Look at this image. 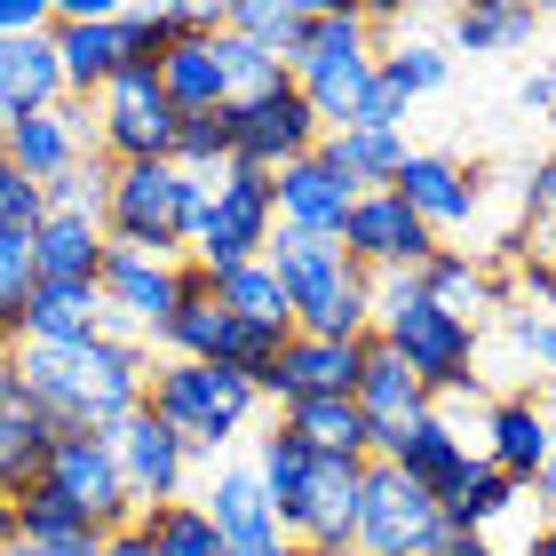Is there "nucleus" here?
Instances as JSON below:
<instances>
[{"mask_svg":"<svg viewBox=\"0 0 556 556\" xmlns=\"http://www.w3.org/2000/svg\"><path fill=\"white\" fill-rule=\"evenodd\" d=\"M0 556H104V541H0Z\"/></svg>","mask_w":556,"mask_h":556,"instance_id":"obj_48","label":"nucleus"},{"mask_svg":"<svg viewBox=\"0 0 556 556\" xmlns=\"http://www.w3.org/2000/svg\"><path fill=\"white\" fill-rule=\"evenodd\" d=\"M350 397H358V414H366V429H374V445L397 438L406 421H421L429 406H438V397L414 382L406 358H397L382 334H366V350H358V390H350Z\"/></svg>","mask_w":556,"mask_h":556,"instance_id":"obj_22","label":"nucleus"},{"mask_svg":"<svg viewBox=\"0 0 556 556\" xmlns=\"http://www.w3.org/2000/svg\"><path fill=\"white\" fill-rule=\"evenodd\" d=\"M48 40H56V64H64V96H72V104H96V96L128 72L119 9L112 16H56V24H48Z\"/></svg>","mask_w":556,"mask_h":556,"instance_id":"obj_21","label":"nucleus"},{"mask_svg":"<svg viewBox=\"0 0 556 556\" xmlns=\"http://www.w3.org/2000/svg\"><path fill=\"white\" fill-rule=\"evenodd\" d=\"M16 342H24V334H16L9 318H0V382H9V366H16Z\"/></svg>","mask_w":556,"mask_h":556,"instance_id":"obj_53","label":"nucleus"},{"mask_svg":"<svg viewBox=\"0 0 556 556\" xmlns=\"http://www.w3.org/2000/svg\"><path fill=\"white\" fill-rule=\"evenodd\" d=\"M16 334L24 342H48V350H80V342L104 334V294L72 287V278H40L33 302H24V318H16Z\"/></svg>","mask_w":556,"mask_h":556,"instance_id":"obj_25","label":"nucleus"},{"mask_svg":"<svg viewBox=\"0 0 556 556\" xmlns=\"http://www.w3.org/2000/svg\"><path fill=\"white\" fill-rule=\"evenodd\" d=\"M175 167H191V175H223L231 167V104L175 119Z\"/></svg>","mask_w":556,"mask_h":556,"instance_id":"obj_39","label":"nucleus"},{"mask_svg":"<svg viewBox=\"0 0 556 556\" xmlns=\"http://www.w3.org/2000/svg\"><path fill=\"white\" fill-rule=\"evenodd\" d=\"M0 541H16V493L0 485Z\"/></svg>","mask_w":556,"mask_h":556,"instance_id":"obj_54","label":"nucleus"},{"mask_svg":"<svg viewBox=\"0 0 556 556\" xmlns=\"http://www.w3.org/2000/svg\"><path fill=\"white\" fill-rule=\"evenodd\" d=\"M263 263L278 270V287H287L294 334H326V342H366L374 334V278L342 255V239L278 231Z\"/></svg>","mask_w":556,"mask_h":556,"instance_id":"obj_3","label":"nucleus"},{"mask_svg":"<svg viewBox=\"0 0 556 556\" xmlns=\"http://www.w3.org/2000/svg\"><path fill=\"white\" fill-rule=\"evenodd\" d=\"M48 493H64L72 509H80L96 533H119V525H136V501H128V477H119V453L112 438H96V429H64L56 453H48Z\"/></svg>","mask_w":556,"mask_h":556,"instance_id":"obj_13","label":"nucleus"},{"mask_svg":"<svg viewBox=\"0 0 556 556\" xmlns=\"http://www.w3.org/2000/svg\"><path fill=\"white\" fill-rule=\"evenodd\" d=\"M0 151H9V167H24L48 191L56 175L96 160V119H88V104H72V96H64V104H48V112L9 119V128H0Z\"/></svg>","mask_w":556,"mask_h":556,"instance_id":"obj_15","label":"nucleus"},{"mask_svg":"<svg viewBox=\"0 0 556 556\" xmlns=\"http://www.w3.org/2000/svg\"><path fill=\"white\" fill-rule=\"evenodd\" d=\"M541 406H548V414H556V390H548V397H541Z\"/></svg>","mask_w":556,"mask_h":556,"instance_id":"obj_56","label":"nucleus"},{"mask_svg":"<svg viewBox=\"0 0 556 556\" xmlns=\"http://www.w3.org/2000/svg\"><path fill=\"white\" fill-rule=\"evenodd\" d=\"M326 143L318 112L302 104L294 72L278 80L270 96H255V104H231V167H255V175H278L294 160H311V151Z\"/></svg>","mask_w":556,"mask_h":556,"instance_id":"obj_11","label":"nucleus"},{"mask_svg":"<svg viewBox=\"0 0 556 556\" xmlns=\"http://www.w3.org/2000/svg\"><path fill=\"white\" fill-rule=\"evenodd\" d=\"M358 350H366V342L294 334L287 350H278V366H270L263 397H270L278 414H287V406H302V397H350V390H358Z\"/></svg>","mask_w":556,"mask_h":556,"instance_id":"obj_18","label":"nucleus"},{"mask_svg":"<svg viewBox=\"0 0 556 556\" xmlns=\"http://www.w3.org/2000/svg\"><path fill=\"white\" fill-rule=\"evenodd\" d=\"M270 239H278V191H270V175H255V167L207 175V215H199V231H191V263L207 278H223L239 263H263Z\"/></svg>","mask_w":556,"mask_h":556,"instance_id":"obj_7","label":"nucleus"},{"mask_svg":"<svg viewBox=\"0 0 556 556\" xmlns=\"http://www.w3.org/2000/svg\"><path fill=\"white\" fill-rule=\"evenodd\" d=\"M278 429H287L294 445H311V453L374 462V429H366V414H358V397H302V406L278 414Z\"/></svg>","mask_w":556,"mask_h":556,"instance_id":"obj_31","label":"nucleus"},{"mask_svg":"<svg viewBox=\"0 0 556 556\" xmlns=\"http://www.w3.org/2000/svg\"><path fill=\"white\" fill-rule=\"evenodd\" d=\"M40 270H33V231H0V318H24V302H33Z\"/></svg>","mask_w":556,"mask_h":556,"instance_id":"obj_43","label":"nucleus"},{"mask_svg":"<svg viewBox=\"0 0 556 556\" xmlns=\"http://www.w3.org/2000/svg\"><path fill=\"white\" fill-rule=\"evenodd\" d=\"M104 223H80V215H40L33 231V270L40 278H72V287H96L104 270Z\"/></svg>","mask_w":556,"mask_h":556,"instance_id":"obj_32","label":"nucleus"},{"mask_svg":"<svg viewBox=\"0 0 556 556\" xmlns=\"http://www.w3.org/2000/svg\"><path fill=\"white\" fill-rule=\"evenodd\" d=\"M215 302L231 311L239 326H255V334H294V311H287V287H278L270 263H239L215 278Z\"/></svg>","mask_w":556,"mask_h":556,"instance_id":"obj_33","label":"nucleus"},{"mask_svg":"<svg viewBox=\"0 0 556 556\" xmlns=\"http://www.w3.org/2000/svg\"><path fill=\"white\" fill-rule=\"evenodd\" d=\"M509 342H517L541 374H556V318H548V311H525V302H509Z\"/></svg>","mask_w":556,"mask_h":556,"instance_id":"obj_44","label":"nucleus"},{"mask_svg":"<svg viewBox=\"0 0 556 556\" xmlns=\"http://www.w3.org/2000/svg\"><path fill=\"white\" fill-rule=\"evenodd\" d=\"M421 294L438 302L445 318H462V326H477L485 311H509V287H501V270L477 263L469 247H438V255H429V270H421Z\"/></svg>","mask_w":556,"mask_h":556,"instance_id":"obj_26","label":"nucleus"},{"mask_svg":"<svg viewBox=\"0 0 556 556\" xmlns=\"http://www.w3.org/2000/svg\"><path fill=\"white\" fill-rule=\"evenodd\" d=\"M548 231H556V207H548Z\"/></svg>","mask_w":556,"mask_h":556,"instance_id":"obj_57","label":"nucleus"},{"mask_svg":"<svg viewBox=\"0 0 556 556\" xmlns=\"http://www.w3.org/2000/svg\"><path fill=\"white\" fill-rule=\"evenodd\" d=\"M96 119V160L104 167H136V160H175V112L167 104V88H160V72H119V80L88 104Z\"/></svg>","mask_w":556,"mask_h":556,"instance_id":"obj_10","label":"nucleus"},{"mask_svg":"<svg viewBox=\"0 0 556 556\" xmlns=\"http://www.w3.org/2000/svg\"><path fill=\"white\" fill-rule=\"evenodd\" d=\"M406 207L438 231V247L453 239V231H469L477 223V207H485V167H469V160H445V151H414L406 160V175L390 184Z\"/></svg>","mask_w":556,"mask_h":556,"instance_id":"obj_16","label":"nucleus"},{"mask_svg":"<svg viewBox=\"0 0 556 556\" xmlns=\"http://www.w3.org/2000/svg\"><path fill=\"white\" fill-rule=\"evenodd\" d=\"M445 72H453V48H438V40H397V48H382V64H374V88L397 96V104H414V96L445 88Z\"/></svg>","mask_w":556,"mask_h":556,"instance_id":"obj_37","label":"nucleus"},{"mask_svg":"<svg viewBox=\"0 0 556 556\" xmlns=\"http://www.w3.org/2000/svg\"><path fill=\"white\" fill-rule=\"evenodd\" d=\"M548 128H556V119H548Z\"/></svg>","mask_w":556,"mask_h":556,"instance_id":"obj_60","label":"nucleus"},{"mask_svg":"<svg viewBox=\"0 0 556 556\" xmlns=\"http://www.w3.org/2000/svg\"><path fill=\"white\" fill-rule=\"evenodd\" d=\"M270 191H278V231H302V239H342L350 207H358V191L326 167V151H311V160H294V167H278Z\"/></svg>","mask_w":556,"mask_h":556,"instance_id":"obj_19","label":"nucleus"},{"mask_svg":"<svg viewBox=\"0 0 556 556\" xmlns=\"http://www.w3.org/2000/svg\"><path fill=\"white\" fill-rule=\"evenodd\" d=\"M517 278H525V311L541 302V311L556 318V263H541V255H517Z\"/></svg>","mask_w":556,"mask_h":556,"instance_id":"obj_45","label":"nucleus"},{"mask_svg":"<svg viewBox=\"0 0 556 556\" xmlns=\"http://www.w3.org/2000/svg\"><path fill=\"white\" fill-rule=\"evenodd\" d=\"M143 406L191 445V462H215V453H223V445H239V438H247V421L263 414V390L247 382V374L215 366V358H151V390H143Z\"/></svg>","mask_w":556,"mask_h":556,"instance_id":"obj_4","label":"nucleus"},{"mask_svg":"<svg viewBox=\"0 0 556 556\" xmlns=\"http://www.w3.org/2000/svg\"><path fill=\"white\" fill-rule=\"evenodd\" d=\"M56 438H64V429L48 421L33 397H24V382L9 374V382H0V485H9V493H33L40 477H48Z\"/></svg>","mask_w":556,"mask_h":556,"instance_id":"obj_24","label":"nucleus"},{"mask_svg":"<svg viewBox=\"0 0 556 556\" xmlns=\"http://www.w3.org/2000/svg\"><path fill=\"white\" fill-rule=\"evenodd\" d=\"M374 64H382V48H374V16L366 9H318L311 40L294 48V88L302 104L318 112V128H358L366 96H374Z\"/></svg>","mask_w":556,"mask_h":556,"instance_id":"obj_5","label":"nucleus"},{"mask_svg":"<svg viewBox=\"0 0 556 556\" xmlns=\"http://www.w3.org/2000/svg\"><path fill=\"white\" fill-rule=\"evenodd\" d=\"M136 525L151 533L160 556H231V541L215 533V517L199 509V501H160V509H143Z\"/></svg>","mask_w":556,"mask_h":556,"instance_id":"obj_36","label":"nucleus"},{"mask_svg":"<svg viewBox=\"0 0 556 556\" xmlns=\"http://www.w3.org/2000/svg\"><path fill=\"white\" fill-rule=\"evenodd\" d=\"M533 493H541V509L556 517V414H548V462H541V477H533Z\"/></svg>","mask_w":556,"mask_h":556,"instance_id":"obj_51","label":"nucleus"},{"mask_svg":"<svg viewBox=\"0 0 556 556\" xmlns=\"http://www.w3.org/2000/svg\"><path fill=\"white\" fill-rule=\"evenodd\" d=\"M438 541H445V501L429 485H414L406 469L366 462L350 548H366V556H438Z\"/></svg>","mask_w":556,"mask_h":556,"instance_id":"obj_9","label":"nucleus"},{"mask_svg":"<svg viewBox=\"0 0 556 556\" xmlns=\"http://www.w3.org/2000/svg\"><path fill=\"white\" fill-rule=\"evenodd\" d=\"M0 128H9V119H0Z\"/></svg>","mask_w":556,"mask_h":556,"instance_id":"obj_59","label":"nucleus"},{"mask_svg":"<svg viewBox=\"0 0 556 556\" xmlns=\"http://www.w3.org/2000/svg\"><path fill=\"white\" fill-rule=\"evenodd\" d=\"M199 509L215 517V533L231 541V556H255V548H270V541H287V533H278V517H270V493H263L255 462H215Z\"/></svg>","mask_w":556,"mask_h":556,"instance_id":"obj_23","label":"nucleus"},{"mask_svg":"<svg viewBox=\"0 0 556 556\" xmlns=\"http://www.w3.org/2000/svg\"><path fill=\"white\" fill-rule=\"evenodd\" d=\"M112 453H119V477H128L136 517L160 509V501H184V485H191V445L175 438V429L151 414V406H136L128 421L112 429Z\"/></svg>","mask_w":556,"mask_h":556,"instance_id":"obj_14","label":"nucleus"},{"mask_svg":"<svg viewBox=\"0 0 556 556\" xmlns=\"http://www.w3.org/2000/svg\"><path fill=\"white\" fill-rule=\"evenodd\" d=\"M548 207H556V160H541L525 175V223H548Z\"/></svg>","mask_w":556,"mask_h":556,"instance_id":"obj_47","label":"nucleus"},{"mask_svg":"<svg viewBox=\"0 0 556 556\" xmlns=\"http://www.w3.org/2000/svg\"><path fill=\"white\" fill-rule=\"evenodd\" d=\"M374 462L406 469L414 485H429L438 501H453V493L469 485V469H477V445H469V438H462V429H453L438 406H429L421 421H406L397 438H382V445H374Z\"/></svg>","mask_w":556,"mask_h":556,"instance_id":"obj_17","label":"nucleus"},{"mask_svg":"<svg viewBox=\"0 0 556 556\" xmlns=\"http://www.w3.org/2000/svg\"><path fill=\"white\" fill-rule=\"evenodd\" d=\"M151 350H160V358H215L223 366V350H231V311L215 302V278L199 263H191V287L175 302V318L151 334Z\"/></svg>","mask_w":556,"mask_h":556,"instance_id":"obj_28","label":"nucleus"},{"mask_svg":"<svg viewBox=\"0 0 556 556\" xmlns=\"http://www.w3.org/2000/svg\"><path fill=\"white\" fill-rule=\"evenodd\" d=\"M9 374L56 429H96V438H112V429L143 406V390H151V342H128V334H96L80 350L16 342Z\"/></svg>","mask_w":556,"mask_h":556,"instance_id":"obj_1","label":"nucleus"},{"mask_svg":"<svg viewBox=\"0 0 556 556\" xmlns=\"http://www.w3.org/2000/svg\"><path fill=\"white\" fill-rule=\"evenodd\" d=\"M48 104H64L56 40H48V33L0 40V119H24V112H48Z\"/></svg>","mask_w":556,"mask_h":556,"instance_id":"obj_27","label":"nucleus"},{"mask_svg":"<svg viewBox=\"0 0 556 556\" xmlns=\"http://www.w3.org/2000/svg\"><path fill=\"white\" fill-rule=\"evenodd\" d=\"M342 255L366 278H414V270H429V255H438V231H429L397 191H358V207L342 223Z\"/></svg>","mask_w":556,"mask_h":556,"instance_id":"obj_12","label":"nucleus"},{"mask_svg":"<svg viewBox=\"0 0 556 556\" xmlns=\"http://www.w3.org/2000/svg\"><path fill=\"white\" fill-rule=\"evenodd\" d=\"M541 33V9H453V56H509V48H533Z\"/></svg>","mask_w":556,"mask_h":556,"instance_id":"obj_35","label":"nucleus"},{"mask_svg":"<svg viewBox=\"0 0 556 556\" xmlns=\"http://www.w3.org/2000/svg\"><path fill=\"white\" fill-rule=\"evenodd\" d=\"M374 334H382L429 397H477V326L445 318L414 278H374Z\"/></svg>","mask_w":556,"mask_h":556,"instance_id":"obj_2","label":"nucleus"},{"mask_svg":"<svg viewBox=\"0 0 556 556\" xmlns=\"http://www.w3.org/2000/svg\"><path fill=\"white\" fill-rule=\"evenodd\" d=\"M477 462L533 493V477H541V462H548V406H541L533 390H525V397H493V406H485V429H477Z\"/></svg>","mask_w":556,"mask_h":556,"instance_id":"obj_20","label":"nucleus"},{"mask_svg":"<svg viewBox=\"0 0 556 556\" xmlns=\"http://www.w3.org/2000/svg\"><path fill=\"white\" fill-rule=\"evenodd\" d=\"M223 80H231V104H255V96H270L278 80H287V64H278L263 40L223 33Z\"/></svg>","mask_w":556,"mask_h":556,"instance_id":"obj_41","label":"nucleus"},{"mask_svg":"<svg viewBox=\"0 0 556 556\" xmlns=\"http://www.w3.org/2000/svg\"><path fill=\"white\" fill-rule=\"evenodd\" d=\"M294 556H366V548H350V541H334V548H302V541H294Z\"/></svg>","mask_w":556,"mask_h":556,"instance_id":"obj_55","label":"nucleus"},{"mask_svg":"<svg viewBox=\"0 0 556 556\" xmlns=\"http://www.w3.org/2000/svg\"><path fill=\"white\" fill-rule=\"evenodd\" d=\"M517 501H525V485H509L501 469H485V462H477V469H469V485L445 501V525H453V533H485V541H493V525L509 517Z\"/></svg>","mask_w":556,"mask_h":556,"instance_id":"obj_38","label":"nucleus"},{"mask_svg":"<svg viewBox=\"0 0 556 556\" xmlns=\"http://www.w3.org/2000/svg\"><path fill=\"white\" fill-rule=\"evenodd\" d=\"M311 24H318V9H302V0H231V9H223V33L263 40L278 64H294V48L311 40Z\"/></svg>","mask_w":556,"mask_h":556,"instance_id":"obj_34","label":"nucleus"},{"mask_svg":"<svg viewBox=\"0 0 556 556\" xmlns=\"http://www.w3.org/2000/svg\"><path fill=\"white\" fill-rule=\"evenodd\" d=\"M438 556H501L485 533H453V525H445V541H438Z\"/></svg>","mask_w":556,"mask_h":556,"instance_id":"obj_50","label":"nucleus"},{"mask_svg":"<svg viewBox=\"0 0 556 556\" xmlns=\"http://www.w3.org/2000/svg\"><path fill=\"white\" fill-rule=\"evenodd\" d=\"M199 215H207V175H191V167H175V160L112 167L104 239H119V247H151V255H191Z\"/></svg>","mask_w":556,"mask_h":556,"instance_id":"obj_6","label":"nucleus"},{"mask_svg":"<svg viewBox=\"0 0 556 556\" xmlns=\"http://www.w3.org/2000/svg\"><path fill=\"white\" fill-rule=\"evenodd\" d=\"M517 104L533 112V119H556V64H533L525 72V88H517Z\"/></svg>","mask_w":556,"mask_h":556,"instance_id":"obj_46","label":"nucleus"},{"mask_svg":"<svg viewBox=\"0 0 556 556\" xmlns=\"http://www.w3.org/2000/svg\"><path fill=\"white\" fill-rule=\"evenodd\" d=\"M104 556H160V548H151L143 525H119V533H104Z\"/></svg>","mask_w":556,"mask_h":556,"instance_id":"obj_49","label":"nucleus"},{"mask_svg":"<svg viewBox=\"0 0 556 556\" xmlns=\"http://www.w3.org/2000/svg\"><path fill=\"white\" fill-rule=\"evenodd\" d=\"M16 533H24V541H104V533H96V525L64 501V493H48V485L16 493Z\"/></svg>","mask_w":556,"mask_h":556,"instance_id":"obj_40","label":"nucleus"},{"mask_svg":"<svg viewBox=\"0 0 556 556\" xmlns=\"http://www.w3.org/2000/svg\"><path fill=\"white\" fill-rule=\"evenodd\" d=\"M318 151H326V167H334L350 191H390L397 175H406V160H414L406 128H334Z\"/></svg>","mask_w":556,"mask_h":556,"instance_id":"obj_30","label":"nucleus"},{"mask_svg":"<svg viewBox=\"0 0 556 556\" xmlns=\"http://www.w3.org/2000/svg\"><path fill=\"white\" fill-rule=\"evenodd\" d=\"M104 199H112V167H104V160H80L72 175H56V184H48V215L104 223Z\"/></svg>","mask_w":556,"mask_h":556,"instance_id":"obj_42","label":"nucleus"},{"mask_svg":"<svg viewBox=\"0 0 556 556\" xmlns=\"http://www.w3.org/2000/svg\"><path fill=\"white\" fill-rule=\"evenodd\" d=\"M525 556H556V517L533 525V541H525Z\"/></svg>","mask_w":556,"mask_h":556,"instance_id":"obj_52","label":"nucleus"},{"mask_svg":"<svg viewBox=\"0 0 556 556\" xmlns=\"http://www.w3.org/2000/svg\"><path fill=\"white\" fill-rule=\"evenodd\" d=\"M191 287V255H151V247H104V270H96V294H104V334L151 342L175 318V302Z\"/></svg>","mask_w":556,"mask_h":556,"instance_id":"obj_8","label":"nucleus"},{"mask_svg":"<svg viewBox=\"0 0 556 556\" xmlns=\"http://www.w3.org/2000/svg\"><path fill=\"white\" fill-rule=\"evenodd\" d=\"M160 88L175 112H223L231 104V80H223V33H184L160 56Z\"/></svg>","mask_w":556,"mask_h":556,"instance_id":"obj_29","label":"nucleus"},{"mask_svg":"<svg viewBox=\"0 0 556 556\" xmlns=\"http://www.w3.org/2000/svg\"><path fill=\"white\" fill-rule=\"evenodd\" d=\"M0 167H9V151H0Z\"/></svg>","mask_w":556,"mask_h":556,"instance_id":"obj_58","label":"nucleus"}]
</instances>
